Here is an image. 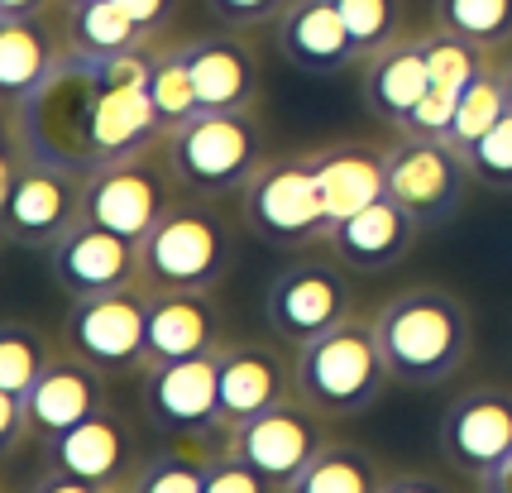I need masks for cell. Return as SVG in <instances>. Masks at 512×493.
Returning <instances> with one entry per match:
<instances>
[{"mask_svg": "<svg viewBox=\"0 0 512 493\" xmlns=\"http://www.w3.org/2000/svg\"><path fill=\"white\" fill-rule=\"evenodd\" d=\"M383 484H388V470L374 450L331 436L326 450L292 479L288 493H383Z\"/></svg>", "mask_w": 512, "mask_h": 493, "instance_id": "cell-26", "label": "cell"}, {"mask_svg": "<svg viewBox=\"0 0 512 493\" xmlns=\"http://www.w3.org/2000/svg\"><path fill=\"white\" fill-rule=\"evenodd\" d=\"M273 39H278V53L307 77H340L359 68L355 39L335 0H292L283 20L273 24Z\"/></svg>", "mask_w": 512, "mask_h": 493, "instance_id": "cell-22", "label": "cell"}, {"mask_svg": "<svg viewBox=\"0 0 512 493\" xmlns=\"http://www.w3.org/2000/svg\"><path fill=\"white\" fill-rule=\"evenodd\" d=\"M335 5H340L345 29L355 39L359 63L402 39V0H335Z\"/></svg>", "mask_w": 512, "mask_h": 493, "instance_id": "cell-32", "label": "cell"}, {"mask_svg": "<svg viewBox=\"0 0 512 493\" xmlns=\"http://www.w3.org/2000/svg\"><path fill=\"white\" fill-rule=\"evenodd\" d=\"M106 493H130V484H125V489H106Z\"/></svg>", "mask_w": 512, "mask_h": 493, "instance_id": "cell-43", "label": "cell"}, {"mask_svg": "<svg viewBox=\"0 0 512 493\" xmlns=\"http://www.w3.org/2000/svg\"><path fill=\"white\" fill-rule=\"evenodd\" d=\"M441 455L455 474L484 484L489 474L512 465V388L474 383L441 412Z\"/></svg>", "mask_w": 512, "mask_h": 493, "instance_id": "cell-13", "label": "cell"}, {"mask_svg": "<svg viewBox=\"0 0 512 493\" xmlns=\"http://www.w3.org/2000/svg\"><path fill=\"white\" fill-rule=\"evenodd\" d=\"M479 493H512V465H503L498 474H489V479L479 484Z\"/></svg>", "mask_w": 512, "mask_h": 493, "instance_id": "cell-41", "label": "cell"}, {"mask_svg": "<svg viewBox=\"0 0 512 493\" xmlns=\"http://www.w3.org/2000/svg\"><path fill=\"white\" fill-rule=\"evenodd\" d=\"M431 15L484 53H512V0H431Z\"/></svg>", "mask_w": 512, "mask_h": 493, "instance_id": "cell-30", "label": "cell"}, {"mask_svg": "<svg viewBox=\"0 0 512 493\" xmlns=\"http://www.w3.org/2000/svg\"><path fill=\"white\" fill-rule=\"evenodd\" d=\"M29 436H34V426H29L24 393H0V450L5 455H20V446Z\"/></svg>", "mask_w": 512, "mask_h": 493, "instance_id": "cell-36", "label": "cell"}, {"mask_svg": "<svg viewBox=\"0 0 512 493\" xmlns=\"http://www.w3.org/2000/svg\"><path fill=\"white\" fill-rule=\"evenodd\" d=\"M29 426H34V441L44 446L53 436L72 431L77 422H87L91 412L111 407V374H101L96 364H87L82 355H63L48 364L39 383L29 388Z\"/></svg>", "mask_w": 512, "mask_h": 493, "instance_id": "cell-20", "label": "cell"}, {"mask_svg": "<svg viewBox=\"0 0 512 493\" xmlns=\"http://www.w3.org/2000/svg\"><path fill=\"white\" fill-rule=\"evenodd\" d=\"M63 10V0H0V20H39Z\"/></svg>", "mask_w": 512, "mask_h": 493, "instance_id": "cell-40", "label": "cell"}, {"mask_svg": "<svg viewBox=\"0 0 512 493\" xmlns=\"http://www.w3.org/2000/svg\"><path fill=\"white\" fill-rule=\"evenodd\" d=\"M359 96H364V111L374 115L379 125H388L398 135L407 125V115L417 111V101L431 87V68H426V53L417 34H402L398 44H388L383 53L359 63Z\"/></svg>", "mask_w": 512, "mask_h": 493, "instance_id": "cell-24", "label": "cell"}, {"mask_svg": "<svg viewBox=\"0 0 512 493\" xmlns=\"http://www.w3.org/2000/svg\"><path fill=\"white\" fill-rule=\"evenodd\" d=\"M63 5H87V0H63Z\"/></svg>", "mask_w": 512, "mask_h": 493, "instance_id": "cell-44", "label": "cell"}, {"mask_svg": "<svg viewBox=\"0 0 512 493\" xmlns=\"http://www.w3.org/2000/svg\"><path fill=\"white\" fill-rule=\"evenodd\" d=\"M24 493H106V489H96V484H87V479H72V474H63V470H48V474H39Z\"/></svg>", "mask_w": 512, "mask_h": 493, "instance_id": "cell-39", "label": "cell"}, {"mask_svg": "<svg viewBox=\"0 0 512 493\" xmlns=\"http://www.w3.org/2000/svg\"><path fill=\"white\" fill-rule=\"evenodd\" d=\"M359 312L350 269L340 259H292L264 288V326L283 345H307V340L335 331L340 321Z\"/></svg>", "mask_w": 512, "mask_h": 493, "instance_id": "cell-7", "label": "cell"}, {"mask_svg": "<svg viewBox=\"0 0 512 493\" xmlns=\"http://www.w3.org/2000/svg\"><path fill=\"white\" fill-rule=\"evenodd\" d=\"M149 307H154V288L144 283L101 292V297H72L63 316V350L82 355L111 379L139 374L149 345Z\"/></svg>", "mask_w": 512, "mask_h": 493, "instance_id": "cell-9", "label": "cell"}, {"mask_svg": "<svg viewBox=\"0 0 512 493\" xmlns=\"http://www.w3.org/2000/svg\"><path fill=\"white\" fill-rule=\"evenodd\" d=\"M58 24H63V39L72 58H115V53H130V48H144L158 39L149 29H139L115 0L63 5Z\"/></svg>", "mask_w": 512, "mask_h": 493, "instance_id": "cell-25", "label": "cell"}, {"mask_svg": "<svg viewBox=\"0 0 512 493\" xmlns=\"http://www.w3.org/2000/svg\"><path fill=\"white\" fill-rule=\"evenodd\" d=\"M182 53H187V68L197 82L201 111H254L259 106L264 77H259V58L249 48L245 29L192 34V39H182Z\"/></svg>", "mask_w": 512, "mask_h": 493, "instance_id": "cell-17", "label": "cell"}, {"mask_svg": "<svg viewBox=\"0 0 512 493\" xmlns=\"http://www.w3.org/2000/svg\"><path fill=\"white\" fill-rule=\"evenodd\" d=\"M422 235L426 230L412 221L407 206H398L393 197H379V202H369L355 216L335 221L321 249L335 254L350 273H383V269H398L402 259L417 249Z\"/></svg>", "mask_w": 512, "mask_h": 493, "instance_id": "cell-19", "label": "cell"}, {"mask_svg": "<svg viewBox=\"0 0 512 493\" xmlns=\"http://www.w3.org/2000/svg\"><path fill=\"white\" fill-rule=\"evenodd\" d=\"M465 163L479 187L489 192H512V111L493 125L489 135H479L465 149Z\"/></svg>", "mask_w": 512, "mask_h": 493, "instance_id": "cell-33", "label": "cell"}, {"mask_svg": "<svg viewBox=\"0 0 512 493\" xmlns=\"http://www.w3.org/2000/svg\"><path fill=\"white\" fill-rule=\"evenodd\" d=\"M221 355L173 359L139 369V407L144 422L168 441H206L221 450Z\"/></svg>", "mask_w": 512, "mask_h": 493, "instance_id": "cell-8", "label": "cell"}, {"mask_svg": "<svg viewBox=\"0 0 512 493\" xmlns=\"http://www.w3.org/2000/svg\"><path fill=\"white\" fill-rule=\"evenodd\" d=\"M125 15H130L139 29H149V34H163L168 24H173V15H178L182 0H115Z\"/></svg>", "mask_w": 512, "mask_h": 493, "instance_id": "cell-37", "label": "cell"}, {"mask_svg": "<svg viewBox=\"0 0 512 493\" xmlns=\"http://www.w3.org/2000/svg\"><path fill=\"white\" fill-rule=\"evenodd\" d=\"M149 101H154L163 135L201 115V96H197V82H192V68H187L182 39H158L154 68H149Z\"/></svg>", "mask_w": 512, "mask_h": 493, "instance_id": "cell-28", "label": "cell"}, {"mask_svg": "<svg viewBox=\"0 0 512 493\" xmlns=\"http://www.w3.org/2000/svg\"><path fill=\"white\" fill-rule=\"evenodd\" d=\"M216 446L206 441H168L163 450H149L134 470L130 493H206Z\"/></svg>", "mask_w": 512, "mask_h": 493, "instance_id": "cell-27", "label": "cell"}, {"mask_svg": "<svg viewBox=\"0 0 512 493\" xmlns=\"http://www.w3.org/2000/svg\"><path fill=\"white\" fill-rule=\"evenodd\" d=\"M508 115V91H503V58H493L489 68L479 72L465 91H460V106H455V120H450V144L465 154L479 135H489L493 125Z\"/></svg>", "mask_w": 512, "mask_h": 493, "instance_id": "cell-31", "label": "cell"}, {"mask_svg": "<svg viewBox=\"0 0 512 493\" xmlns=\"http://www.w3.org/2000/svg\"><path fill=\"white\" fill-rule=\"evenodd\" d=\"M178 178L163 158V139L144 154L115 158L106 168L87 173V221L106 225L115 235H130V240H144L154 230L173 202H178Z\"/></svg>", "mask_w": 512, "mask_h": 493, "instance_id": "cell-10", "label": "cell"}, {"mask_svg": "<svg viewBox=\"0 0 512 493\" xmlns=\"http://www.w3.org/2000/svg\"><path fill=\"white\" fill-rule=\"evenodd\" d=\"M316 187L326 197L331 221H345L369 202L388 197V144L374 139H331L321 149H307Z\"/></svg>", "mask_w": 512, "mask_h": 493, "instance_id": "cell-23", "label": "cell"}, {"mask_svg": "<svg viewBox=\"0 0 512 493\" xmlns=\"http://www.w3.org/2000/svg\"><path fill=\"white\" fill-rule=\"evenodd\" d=\"M206 493H283V489H278V484H268L259 470H249L245 460H235V455L216 450V460H211V479H206Z\"/></svg>", "mask_w": 512, "mask_h": 493, "instance_id": "cell-35", "label": "cell"}, {"mask_svg": "<svg viewBox=\"0 0 512 493\" xmlns=\"http://www.w3.org/2000/svg\"><path fill=\"white\" fill-rule=\"evenodd\" d=\"M469 187H479L465 154L450 139H407L388 144V197L412 211L422 230H441L460 216Z\"/></svg>", "mask_w": 512, "mask_h": 493, "instance_id": "cell-12", "label": "cell"}, {"mask_svg": "<svg viewBox=\"0 0 512 493\" xmlns=\"http://www.w3.org/2000/svg\"><path fill=\"white\" fill-rule=\"evenodd\" d=\"M369 316H374L393 379L407 388H441L474 355V312L446 283L398 288Z\"/></svg>", "mask_w": 512, "mask_h": 493, "instance_id": "cell-1", "label": "cell"}, {"mask_svg": "<svg viewBox=\"0 0 512 493\" xmlns=\"http://www.w3.org/2000/svg\"><path fill=\"white\" fill-rule=\"evenodd\" d=\"M235 269V230L201 197H178L173 211L139 240V278L154 292H216Z\"/></svg>", "mask_w": 512, "mask_h": 493, "instance_id": "cell-4", "label": "cell"}, {"mask_svg": "<svg viewBox=\"0 0 512 493\" xmlns=\"http://www.w3.org/2000/svg\"><path fill=\"white\" fill-rule=\"evenodd\" d=\"M48 278L58 283L63 297H101L144 283L139 278V240L115 235L96 221H77L58 245L44 254Z\"/></svg>", "mask_w": 512, "mask_h": 493, "instance_id": "cell-14", "label": "cell"}, {"mask_svg": "<svg viewBox=\"0 0 512 493\" xmlns=\"http://www.w3.org/2000/svg\"><path fill=\"white\" fill-rule=\"evenodd\" d=\"M163 158L178 178L182 197L221 202L240 197L268 163V135L254 111H201L163 135Z\"/></svg>", "mask_w": 512, "mask_h": 493, "instance_id": "cell-3", "label": "cell"}, {"mask_svg": "<svg viewBox=\"0 0 512 493\" xmlns=\"http://www.w3.org/2000/svg\"><path fill=\"white\" fill-rule=\"evenodd\" d=\"M235 340L230 316L211 292H154L149 307V345H144V369L149 364H173V359L221 355Z\"/></svg>", "mask_w": 512, "mask_h": 493, "instance_id": "cell-18", "label": "cell"}, {"mask_svg": "<svg viewBox=\"0 0 512 493\" xmlns=\"http://www.w3.org/2000/svg\"><path fill=\"white\" fill-rule=\"evenodd\" d=\"M292 0H206V10L225 24V29H268V24L283 20Z\"/></svg>", "mask_w": 512, "mask_h": 493, "instance_id": "cell-34", "label": "cell"}, {"mask_svg": "<svg viewBox=\"0 0 512 493\" xmlns=\"http://www.w3.org/2000/svg\"><path fill=\"white\" fill-rule=\"evenodd\" d=\"M503 91H508V111H512V53H503Z\"/></svg>", "mask_w": 512, "mask_h": 493, "instance_id": "cell-42", "label": "cell"}, {"mask_svg": "<svg viewBox=\"0 0 512 493\" xmlns=\"http://www.w3.org/2000/svg\"><path fill=\"white\" fill-rule=\"evenodd\" d=\"M383 493H455V484H450V479H441V474L402 470V474H388Z\"/></svg>", "mask_w": 512, "mask_h": 493, "instance_id": "cell-38", "label": "cell"}, {"mask_svg": "<svg viewBox=\"0 0 512 493\" xmlns=\"http://www.w3.org/2000/svg\"><path fill=\"white\" fill-rule=\"evenodd\" d=\"M240 216H245V225L264 245H278V249L326 245V235L335 225L307 154L268 158L259 168V178L240 192Z\"/></svg>", "mask_w": 512, "mask_h": 493, "instance_id": "cell-6", "label": "cell"}, {"mask_svg": "<svg viewBox=\"0 0 512 493\" xmlns=\"http://www.w3.org/2000/svg\"><path fill=\"white\" fill-rule=\"evenodd\" d=\"M63 355L53 336H48L44 326H34V321H5L0 326V393H24L29 398V388L39 383L53 359Z\"/></svg>", "mask_w": 512, "mask_h": 493, "instance_id": "cell-29", "label": "cell"}, {"mask_svg": "<svg viewBox=\"0 0 512 493\" xmlns=\"http://www.w3.org/2000/svg\"><path fill=\"white\" fill-rule=\"evenodd\" d=\"M77 221H87V173L29 154L5 139L0 158V230L5 240L34 254L63 240Z\"/></svg>", "mask_w": 512, "mask_h": 493, "instance_id": "cell-5", "label": "cell"}, {"mask_svg": "<svg viewBox=\"0 0 512 493\" xmlns=\"http://www.w3.org/2000/svg\"><path fill=\"white\" fill-rule=\"evenodd\" d=\"M292 374H297V398L326 412L331 422L364 417L388 393V383H398L379 345L374 316L359 312L326 336L292 345Z\"/></svg>", "mask_w": 512, "mask_h": 493, "instance_id": "cell-2", "label": "cell"}, {"mask_svg": "<svg viewBox=\"0 0 512 493\" xmlns=\"http://www.w3.org/2000/svg\"><path fill=\"white\" fill-rule=\"evenodd\" d=\"M221 426L249 422L268 407L297 398V374H292V355L273 340H230L221 350Z\"/></svg>", "mask_w": 512, "mask_h": 493, "instance_id": "cell-16", "label": "cell"}, {"mask_svg": "<svg viewBox=\"0 0 512 493\" xmlns=\"http://www.w3.org/2000/svg\"><path fill=\"white\" fill-rule=\"evenodd\" d=\"M63 68V24L53 29L48 15H39V20H0V96H5V111H24L29 101H39L58 82Z\"/></svg>", "mask_w": 512, "mask_h": 493, "instance_id": "cell-21", "label": "cell"}, {"mask_svg": "<svg viewBox=\"0 0 512 493\" xmlns=\"http://www.w3.org/2000/svg\"><path fill=\"white\" fill-rule=\"evenodd\" d=\"M326 422L331 417L316 412L312 403L288 398V403L268 407L259 417H249V422L230 426L221 436V450L235 455V460H245L249 470H259L268 484H278L288 493L292 479L307 470L316 455L326 450V441H331V426Z\"/></svg>", "mask_w": 512, "mask_h": 493, "instance_id": "cell-11", "label": "cell"}, {"mask_svg": "<svg viewBox=\"0 0 512 493\" xmlns=\"http://www.w3.org/2000/svg\"><path fill=\"white\" fill-rule=\"evenodd\" d=\"M44 455H48V470L87 479L96 489H125L134 479V470L144 465L139 436H134V426L115 407H101V412H91L87 422H77L72 431L44 441Z\"/></svg>", "mask_w": 512, "mask_h": 493, "instance_id": "cell-15", "label": "cell"}]
</instances>
